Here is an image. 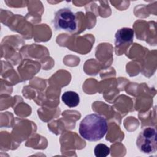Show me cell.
<instances>
[{"instance_id": "cell-1", "label": "cell", "mask_w": 157, "mask_h": 157, "mask_svg": "<svg viewBox=\"0 0 157 157\" xmlns=\"http://www.w3.org/2000/svg\"><path fill=\"white\" fill-rule=\"evenodd\" d=\"M108 130L106 119L97 113L87 115L79 124L80 135L90 141H98L102 139Z\"/></svg>"}, {"instance_id": "cell-2", "label": "cell", "mask_w": 157, "mask_h": 157, "mask_svg": "<svg viewBox=\"0 0 157 157\" xmlns=\"http://www.w3.org/2000/svg\"><path fill=\"white\" fill-rule=\"evenodd\" d=\"M56 30H63L69 33H74L77 29L78 23L75 14L69 7L58 10L52 21Z\"/></svg>"}, {"instance_id": "cell-3", "label": "cell", "mask_w": 157, "mask_h": 157, "mask_svg": "<svg viewBox=\"0 0 157 157\" xmlns=\"http://www.w3.org/2000/svg\"><path fill=\"white\" fill-rule=\"evenodd\" d=\"M136 145L142 153H155L157 148L156 129L151 126L144 128L137 138Z\"/></svg>"}, {"instance_id": "cell-4", "label": "cell", "mask_w": 157, "mask_h": 157, "mask_svg": "<svg viewBox=\"0 0 157 157\" xmlns=\"http://www.w3.org/2000/svg\"><path fill=\"white\" fill-rule=\"evenodd\" d=\"M115 45L117 48L122 45L131 44L133 41L134 30L127 27L119 29L115 33Z\"/></svg>"}, {"instance_id": "cell-5", "label": "cell", "mask_w": 157, "mask_h": 157, "mask_svg": "<svg viewBox=\"0 0 157 157\" xmlns=\"http://www.w3.org/2000/svg\"><path fill=\"white\" fill-rule=\"evenodd\" d=\"M61 99L69 107H77L80 103L79 95L73 91H67L64 92L61 96Z\"/></svg>"}, {"instance_id": "cell-6", "label": "cell", "mask_w": 157, "mask_h": 157, "mask_svg": "<svg viewBox=\"0 0 157 157\" xmlns=\"http://www.w3.org/2000/svg\"><path fill=\"white\" fill-rule=\"evenodd\" d=\"M94 153L96 157H106L110 153V148L104 144H98L94 149Z\"/></svg>"}]
</instances>
